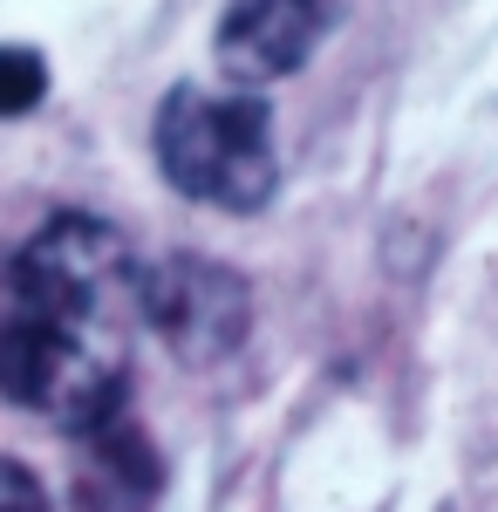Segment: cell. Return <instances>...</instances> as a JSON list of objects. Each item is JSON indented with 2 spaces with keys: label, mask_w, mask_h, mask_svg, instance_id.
<instances>
[{
  "label": "cell",
  "mask_w": 498,
  "mask_h": 512,
  "mask_svg": "<svg viewBox=\"0 0 498 512\" xmlns=\"http://www.w3.org/2000/svg\"><path fill=\"white\" fill-rule=\"evenodd\" d=\"M157 171L171 192L198 198L212 212H260L280 185V151H273V117L253 89H198L178 82L151 123Z\"/></svg>",
  "instance_id": "cell-1"
},
{
  "label": "cell",
  "mask_w": 498,
  "mask_h": 512,
  "mask_svg": "<svg viewBox=\"0 0 498 512\" xmlns=\"http://www.w3.org/2000/svg\"><path fill=\"white\" fill-rule=\"evenodd\" d=\"M123 376V335L110 328H69L41 315L0 321V396L62 431L89 437L96 424L123 417Z\"/></svg>",
  "instance_id": "cell-2"
},
{
  "label": "cell",
  "mask_w": 498,
  "mask_h": 512,
  "mask_svg": "<svg viewBox=\"0 0 498 512\" xmlns=\"http://www.w3.org/2000/svg\"><path fill=\"white\" fill-rule=\"evenodd\" d=\"M14 315L69 321V328H110L123 335V315L137 308V267L116 226L89 212L48 219L21 253H14Z\"/></svg>",
  "instance_id": "cell-3"
},
{
  "label": "cell",
  "mask_w": 498,
  "mask_h": 512,
  "mask_svg": "<svg viewBox=\"0 0 498 512\" xmlns=\"http://www.w3.org/2000/svg\"><path fill=\"white\" fill-rule=\"evenodd\" d=\"M137 315L178 362L212 369L253 335V287L226 260L205 253H164L157 267L137 274Z\"/></svg>",
  "instance_id": "cell-4"
},
{
  "label": "cell",
  "mask_w": 498,
  "mask_h": 512,
  "mask_svg": "<svg viewBox=\"0 0 498 512\" xmlns=\"http://www.w3.org/2000/svg\"><path fill=\"white\" fill-rule=\"evenodd\" d=\"M335 21V0H232L219 14V35H212V55L239 89H267V82L307 69V55L321 48Z\"/></svg>",
  "instance_id": "cell-5"
},
{
  "label": "cell",
  "mask_w": 498,
  "mask_h": 512,
  "mask_svg": "<svg viewBox=\"0 0 498 512\" xmlns=\"http://www.w3.org/2000/svg\"><path fill=\"white\" fill-rule=\"evenodd\" d=\"M164 465H157L151 437L137 424H96L82 437V478H76V512H151Z\"/></svg>",
  "instance_id": "cell-6"
},
{
  "label": "cell",
  "mask_w": 498,
  "mask_h": 512,
  "mask_svg": "<svg viewBox=\"0 0 498 512\" xmlns=\"http://www.w3.org/2000/svg\"><path fill=\"white\" fill-rule=\"evenodd\" d=\"M41 96H48V62L35 48H0V123L28 117Z\"/></svg>",
  "instance_id": "cell-7"
},
{
  "label": "cell",
  "mask_w": 498,
  "mask_h": 512,
  "mask_svg": "<svg viewBox=\"0 0 498 512\" xmlns=\"http://www.w3.org/2000/svg\"><path fill=\"white\" fill-rule=\"evenodd\" d=\"M0 512H55L48 506V485L21 458H0Z\"/></svg>",
  "instance_id": "cell-8"
}]
</instances>
